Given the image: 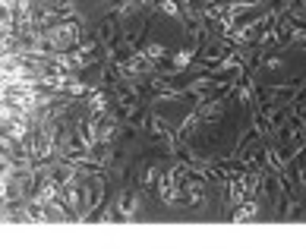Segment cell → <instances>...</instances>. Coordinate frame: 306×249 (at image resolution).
<instances>
[{
	"label": "cell",
	"mask_w": 306,
	"mask_h": 249,
	"mask_svg": "<svg viewBox=\"0 0 306 249\" xmlns=\"http://www.w3.org/2000/svg\"><path fill=\"white\" fill-rule=\"evenodd\" d=\"M190 57H193L190 51H186V54H180V57H177V66H186V63H190Z\"/></svg>",
	"instance_id": "obj_1"
}]
</instances>
